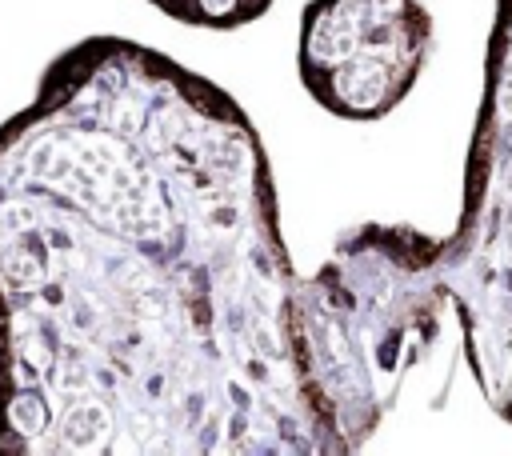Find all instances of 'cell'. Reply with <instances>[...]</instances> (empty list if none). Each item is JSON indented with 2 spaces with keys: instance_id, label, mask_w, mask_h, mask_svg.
Listing matches in <instances>:
<instances>
[{
  "instance_id": "obj_1",
  "label": "cell",
  "mask_w": 512,
  "mask_h": 456,
  "mask_svg": "<svg viewBox=\"0 0 512 456\" xmlns=\"http://www.w3.org/2000/svg\"><path fill=\"white\" fill-rule=\"evenodd\" d=\"M240 100L92 32L0 120V456H328Z\"/></svg>"
},
{
  "instance_id": "obj_2",
  "label": "cell",
  "mask_w": 512,
  "mask_h": 456,
  "mask_svg": "<svg viewBox=\"0 0 512 456\" xmlns=\"http://www.w3.org/2000/svg\"><path fill=\"white\" fill-rule=\"evenodd\" d=\"M444 308L440 236L412 224H356L316 276H296L292 352L328 456L372 440L408 372L440 340Z\"/></svg>"
},
{
  "instance_id": "obj_3",
  "label": "cell",
  "mask_w": 512,
  "mask_h": 456,
  "mask_svg": "<svg viewBox=\"0 0 512 456\" xmlns=\"http://www.w3.org/2000/svg\"><path fill=\"white\" fill-rule=\"evenodd\" d=\"M440 280L460 316L468 372L484 404L512 424V0L492 12L460 220L440 236Z\"/></svg>"
},
{
  "instance_id": "obj_4",
  "label": "cell",
  "mask_w": 512,
  "mask_h": 456,
  "mask_svg": "<svg viewBox=\"0 0 512 456\" xmlns=\"http://www.w3.org/2000/svg\"><path fill=\"white\" fill-rule=\"evenodd\" d=\"M436 28L420 0H308L296 72L336 120H384L420 80Z\"/></svg>"
},
{
  "instance_id": "obj_5",
  "label": "cell",
  "mask_w": 512,
  "mask_h": 456,
  "mask_svg": "<svg viewBox=\"0 0 512 456\" xmlns=\"http://www.w3.org/2000/svg\"><path fill=\"white\" fill-rule=\"evenodd\" d=\"M148 4L184 28L236 32L252 20H260L276 0H148Z\"/></svg>"
}]
</instances>
